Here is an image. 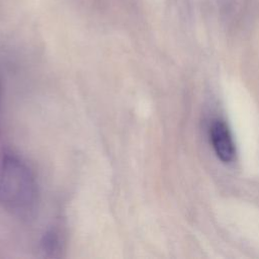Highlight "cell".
I'll list each match as a JSON object with an SVG mask.
<instances>
[{
    "mask_svg": "<svg viewBox=\"0 0 259 259\" xmlns=\"http://www.w3.org/2000/svg\"><path fill=\"white\" fill-rule=\"evenodd\" d=\"M38 192L30 169L18 158L10 155L0 163V203L19 219H30L37 208Z\"/></svg>",
    "mask_w": 259,
    "mask_h": 259,
    "instance_id": "obj_1",
    "label": "cell"
},
{
    "mask_svg": "<svg viewBox=\"0 0 259 259\" xmlns=\"http://www.w3.org/2000/svg\"><path fill=\"white\" fill-rule=\"evenodd\" d=\"M209 140L217 157L223 163H231L236 155L235 143L228 124L222 119H213L209 126Z\"/></svg>",
    "mask_w": 259,
    "mask_h": 259,
    "instance_id": "obj_2",
    "label": "cell"
},
{
    "mask_svg": "<svg viewBox=\"0 0 259 259\" xmlns=\"http://www.w3.org/2000/svg\"><path fill=\"white\" fill-rule=\"evenodd\" d=\"M56 226L49 230L41 240V251L48 257H60L64 250L66 239L64 231Z\"/></svg>",
    "mask_w": 259,
    "mask_h": 259,
    "instance_id": "obj_3",
    "label": "cell"
}]
</instances>
